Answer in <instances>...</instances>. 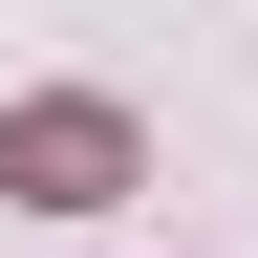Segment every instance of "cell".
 Listing matches in <instances>:
<instances>
[{
  "label": "cell",
  "mask_w": 258,
  "mask_h": 258,
  "mask_svg": "<svg viewBox=\"0 0 258 258\" xmlns=\"http://www.w3.org/2000/svg\"><path fill=\"white\" fill-rule=\"evenodd\" d=\"M0 194L86 215V194H129V129H108V108H22V129H0Z\"/></svg>",
  "instance_id": "cell-1"
}]
</instances>
